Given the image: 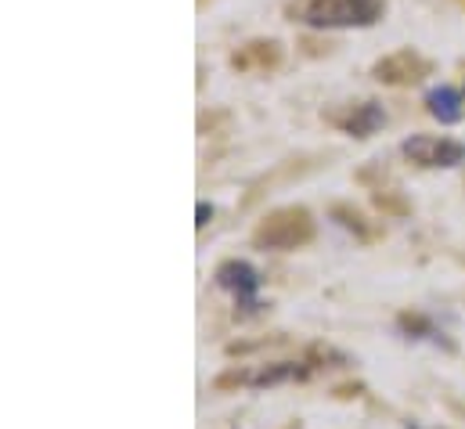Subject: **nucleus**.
<instances>
[{
	"label": "nucleus",
	"instance_id": "obj_9",
	"mask_svg": "<svg viewBox=\"0 0 465 429\" xmlns=\"http://www.w3.org/2000/svg\"><path fill=\"white\" fill-rule=\"evenodd\" d=\"M329 216H332L343 231H350L361 245H375V242H382V238H386V227H382L379 220H368V214H364V210H357L353 203H336V206L329 210Z\"/></svg>",
	"mask_w": 465,
	"mask_h": 429
},
{
	"label": "nucleus",
	"instance_id": "obj_12",
	"mask_svg": "<svg viewBox=\"0 0 465 429\" xmlns=\"http://www.w3.org/2000/svg\"><path fill=\"white\" fill-rule=\"evenodd\" d=\"M371 203H375V210H382L386 216H408L411 214V203L397 192V188H371Z\"/></svg>",
	"mask_w": 465,
	"mask_h": 429
},
{
	"label": "nucleus",
	"instance_id": "obj_13",
	"mask_svg": "<svg viewBox=\"0 0 465 429\" xmlns=\"http://www.w3.org/2000/svg\"><path fill=\"white\" fill-rule=\"evenodd\" d=\"M210 220H213V206H206V203H199V220H195V227L203 231V227H206Z\"/></svg>",
	"mask_w": 465,
	"mask_h": 429
},
{
	"label": "nucleus",
	"instance_id": "obj_11",
	"mask_svg": "<svg viewBox=\"0 0 465 429\" xmlns=\"http://www.w3.org/2000/svg\"><path fill=\"white\" fill-rule=\"evenodd\" d=\"M397 324H401V332H404L408 339H426V343H433V346L455 350V343L444 335V328H437V324L430 322V318H422V314H401Z\"/></svg>",
	"mask_w": 465,
	"mask_h": 429
},
{
	"label": "nucleus",
	"instance_id": "obj_14",
	"mask_svg": "<svg viewBox=\"0 0 465 429\" xmlns=\"http://www.w3.org/2000/svg\"><path fill=\"white\" fill-rule=\"evenodd\" d=\"M408 429H419V426H408Z\"/></svg>",
	"mask_w": 465,
	"mask_h": 429
},
{
	"label": "nucleus",
	"instance_id": "obj_1",
	"mask_svg": "<svg viewBox=\"0 0 465 429\" xmlns=\"http://www.w3.org/2000/svg\"><path fill=\"white\" fill-rule=\"evenodd\" d=\"M325 361L347 364L343 354L329 350V346H311V354L303 361H271V364H252V368H232L221 372L213 379V390H234V386H249V390H263V386H282V383H303L322 368H332Z\"/></svg>",
	"mask_w": 465,
	"mask_h": 429
},
{
	"label": "nucleus",
	"instance_id": "obj_5",
	"mask_svg": "<svg viewBox=\"0 0 465 429\" xmlns=\"http://www.w3.org/2000/svg\"><path fill=\"white\" fill-rule=\"evenodd\" d=\"M430 73H433V62L422 58L419 51H411V47L379 58L375 69H371V76H375L379 84H390V87H411V84H422Z\"/></svg>",
	"mask_w": 465,
	"mask_h": 429
},
{
	"label": "nucleus",
	"instance_id": "obj_8",
	"mask_svg": "<svg viewBox=\"0 0 465 429\" xmlns=\"http://www.w3.org/2000/svg\"><path fill=\"white\" fill-rule=\"evenodd\" d=\"M232 65L238 73H271L282 65V44L278 40H249L232 55Z\"/></svg>",
	"mask_w": 465,
	"mask_h": 429
},
{
	"label": "nucleus",
	"instance_id": "obj_7",
	"mask_svg": "<svg viewBox=\"0 0 465 429\" xmlns=\"http://www.w3.org/2000/svg\"><path fill=\"white\" fill-rule=\"evenodd\" d=\"M325 119L332 126H340L343 134L350 137H371L382 123H386V112L379 102H357V105H340V108H329Z\"/></svg>",
	"mask_w": 465,
	"mask_h": 429
},
{
	"label": "nucleus",
	"instance_id": "obj_2",
	"mask_svg": "<svg viewBox=\"0 0 465 429\" xmlns=\"http://www.w3.org/2000/svg\"><path fill=\"white\" fill-rule=\"evenodd\" d=\"M314 216L307 206H278L252 227V245L271 253H292L314 242Z\"/></svg>",
	"mask_w": 465,
	"mask_h": 429
},
{
	"label": "nucleus",
	"instance_id": "obj_6",
	"mask_svg": "<svg viewBox=\"0 0 465 429\" xmlns=\"http://www.w3.org/2000/svg\"><path fill=\"white\" fill-rule=\"evenodd\" d=\"M213 282H217V289L232 293L234 300H238V307H242L245 314L256 307V293H260V285H263L260 271H256L252 264H245V260H224V264L217 267Z\"/></svg>",
	"mask_w": 465,
	"mask_h": 429
},
{
	"label": "nucleus",
	"instance_id": "obj_3",
	"mask_svg": "<svg viewBox=\"0 0 465 429\" xmlns=\"http://www.w3.org/2000/svg\"><path fill=\"white\" fill-rule=\"evenodd\" d=\"M296 15L314 29H364L382 18V0H303Z\"/></svg>",
	"mask_w": 465,
	"mask_h": 429
},
{
	"label": "nucleus",
	"instance_id": "obj_10",
	"mask_svg": "<svg viewBox=\"0 0 465 429\" xmlns=\"http://www.w3.org/2000/svg\"><path fill=\"white\" fill-rule=\"evenodd\" d=\"M426 108H430V115H433V119H440L444 126L459 123V119L465 115L462 95H459L455 87H433V91L426 95Z\"/></svg>",
	"mask_w": 465,
	"mask_h": 429
},
{
	"label": "nucleus",
	"instance_id": "obj_4",
	"mask_svg": "<svg viewBox=\"0 0 465 429\" xmlns=\"http://www.w3.org/2000/svg\"><path fill=\"white\" fill-rule=\"evenodd\" d=\"M401 155L422 170H451L465 163V145L455 137H437V134H411L401 145Z\"/></svg>",
	"mask_w": 465,
	"mask_h": 429
}]
</instances>
